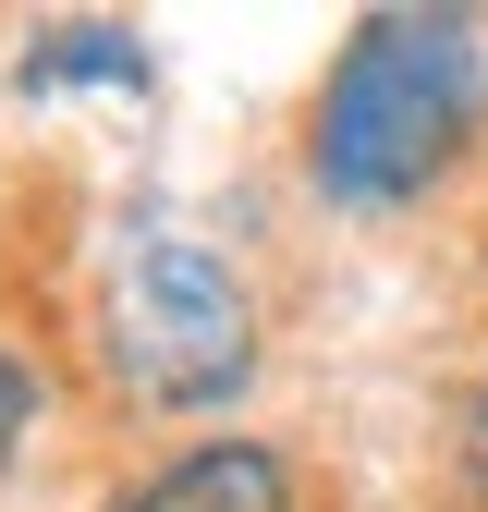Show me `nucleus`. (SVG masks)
I'll return each mask as SVG.
<instances>
[{
    "label": "nucleus",
    "instance_id": "obj_1",
    "mask_svg": "<svg viewBox=\"0 0 488 512\" xmlns=\"http://www.w3.org/2000/svg\"><path fill=\"white\" fill-rule=\"evenodd\" d=\"M464 122H476V25L464 13H366L318 86L305 159L342 208H403L415 183H440Z\"/></svg>",
    "mask_w": 488,
    "mask_h": 512
},
{
    "label": "nucleus",
    "instance_id": "obj_2",
    "mask_svg": "<svg viewBox=\"0 0 488 512\" xmlns=\"http://www.w3.org/2000/svg\"><path fill=\"white\" fill-rule=\"evenodd\" d=\"M244 354H257V317H244V281L196 232H135L110 269V366L135 378L147 403H220Z\"/></svg>",
    "mask_w": 488,
    "mask_h": 512
},
{
    "label": "nucleus",
    "instance_id": "obj_3",
    "mask_svg": "<svg viewBox=\"0 0 488 512\" xmlns=\"http://www.w3.org/2000/svg\"><path fill=\"white\" fill-rule=\"evenodd\" d=\"M110 512H293V476H281V452H257V439H208V452L159 464L147 488H122Z\"/></svg>",
    "mask_w": 488,
    "mask_h": 512
},
{
    "label": "nucleus",
    "instance_id": "obj_4",
    "mask_svg": "<svg viewBox=\"0 0 488 512\" xmlns=\"http://www.w3.org/2000/svg\"><path fill=\"white\" fill-rule=\"evenodd\" d=\"M25 415H37V378H25V354H0V452L25 439Z\"/></svg>",
    "mask_w": 488,
    "mask_h": 512
},
{
    "label": "nucleus",
    "instance_id": "obj_5",
    "mask_svg": "<svg viewBox=\"0 0 488 512\" xmlns=\"http://www.w3.org/2000/svg\"><path fill=\"white\" fill-rule=\"evenodd\" d=\"M464 464H476V488H488V378H476V415H464Z\"/></svg>",
    "mask_w": 488,
    "mask_h": 512
}]
</instances>
